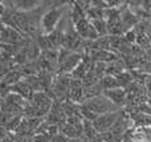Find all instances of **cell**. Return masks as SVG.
I'll use <instances>...</instances> for the list:
<instances>
[{
    "label": "cell",
    "instance_id": "obj_1",
    "mask_svg": "<svg viewBox=\"0 0 151 142\" xmlns=\"http://www.w3.org/2000/svg\"><path fill=\"white\" fill-rule=\"evenodd\" d=\"M83 55L77 52H70L65 48H60L58 50V66L57 73L64 76H70L72 72L77 68V65L82 61Z\"/></svg>",
    "mask_w": 151,
    "mask_h": 142
},
{
    "label": "cell",
    "instance_id": "obj_2",
    "mask_svg": "<svg viewBox=\"0 0 151 142\" xmlns=\"http://www.w3.org/2000/svg\"><path fill=\"white\" fill-rule=\"evenodd\" d=\"M81 105L83 108H86L88 110H90L91 113H94L97 117L102 116V114H106V113H111V112H117L119 109L109 100L106 98L104 94H99L96 96V97H91L85 100Z\"/></svg>",
    "mask_w": 151,
    "mask_h": 142
},
{
    "label": "cell",
    "instance_id": "obj_3",
    "mask_svg": "<svg viewBox=\"0 0 151 142\" xmlns=\"http://www.w3.org/2000/svg\"><path fill=\"white\" fill-rule=\"evenodd\" d=\"M64 9H65L64 5H61V7L53 5L47 12L42 13L41 19H40V27H41L42 35H49L57 29L58 21H61V16H63Z\"/></svg>",
    "mask_w": 151,
    "mask_h": 142
},
{
    "label": "cell",
    "instance_id": "obj_4",
    "mask_svg": "<svg viewBox=\"0 0 151 142\" xmlns=\"http://www.w3.org/2000/svg\"><path fill=\"white\" fill-rule=\"evenodd\" d=\"M123 114V110H117V112H111V113H106L102 114V116H98L96 120L93 121V126L94 129L97 130L98 134H104V133L109 132L111 129V126L115 124V122L119 120V117Z\"/></svg>",
    "mask_w": 151,
    "mask_h": 142
},
{
    "label": "cell",
    "instance_id": "obj_5",
    "mask_svg": "<svg viewBox=\"0 0 151 142\" xmlns=\"http://www.w3.org/2000/svg\"><path fill=\"white\" fill-rule=\"evenodd\" d=\"M121 21H122L123 31H125V33H126L127 31H131V29L135 28V27L141 23V19L130 9L127 3H125V4L121 7Z\"/></svg>",
    "mask_w": 151,
    "mask_h": 142
},
{
    "label": "cell",
    "instance_id": "obj_6",
    "mask_svg": "<svg viewBox=\"0 0 151 142\" xmlns=\"http://www.w3.org/2000/svg\"><path fill=\"white\" fill-rule=\"evenodd\" d=\"M102 94L106 98H109L118 109H121L127 101V94L126 90L123 88H115V89H109V90H104Z\"/></svg>",
    "mask_w": 151,
    "mask_h": 142
},
{
    "label": "cell",
    "instance_id": "obj_7",
    "mask_svg": "<svg viewBox=\"0 0 151 142\" xmlns=\"http://www.w3.org/2000/svg\"><path fill=\"white\" fill-rule=\"evenodd\" d=\"M11 4L19 12H32L37 9L41 3L37 0H19V1H11Z\"/></svg>",
    "mask_w": 151,
    "mask_h": 142
},
{
    "label": "cell",
    "instance_id": "obj_8",
    "mask_svg": "<svg viewBox=\"0 0 151 142\" xmlns=\"http://www.w3.org/2000/svg\"><path fill=\"white\" fill-rule=\"evenodd\" d=\"M90 23L93 24V27L96 28L97 33L99 35V37H106L107 35V27L105 19H98V20H90Z\"/></svg>",
    "mask_w": 151,
    "mask_h": 142
},
{
    "label": "cell",
    "instance_id": "obj_9",
    "mask_svg": "<svg viewBox=\"0 0 151 142\" xmlns=\"http://www.w3.org/2000/svg\"><path fill=\"white\" fill-rule=\"evenodd\" d=\"M5 9H7V8H5V5H4V1H0V17L5 13Z\"/></svg>",
    "mask_w": 151,
    "mask_h": 142
},
{
    "label": "cell",
    "instance_id": "obj_10",
    "mask_svg": "<svg viewBox=\"0 0 151 142\" xmlns=\"http://www.w3.org/2000/svg\"><path fill=\"white\" fill-rule=\"evenodd\" d=\"M5 29V24L3 23V20H1V17H0V33H1Z\"/></svg>",
    "mask_w": 151,
    "mask_h": 142
},
{
    "label": "cell",
    "instance_id": "obj_11",
    "mask_svg": "<svg viewBox=\"0 0 151 142\" xmlns=\"http://www.w3.org/2000/svg\"><path fill=\"white\" fill-rule=\"evenodd\" d=\"M1 60H4V56H3V53H1V50H0V61Z\"/></svg>",
    "mask_w": 151,
    "mask_h": 142
},
{
    "label": "cell",
    "instance_id": "obj_12",
    "mask_svg": "<svg viewBox=\"0 0 151 142\" xmlns=\"http://www.w3.org/2000/svg\"><path fill=\"white\" fill-rule=\"evenodd\" d=\"M149 19L151 20V12H149Z\"/></svg>",
    "mask_w": 151,
    "mask_h": 142
}]
</instances>
